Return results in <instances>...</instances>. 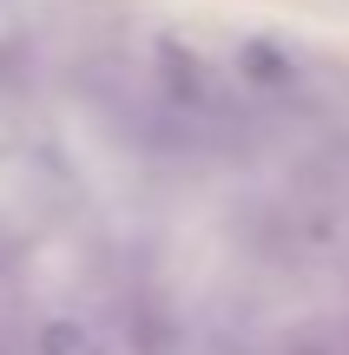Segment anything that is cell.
Segmentation results:
<instances>
[{
	"mask_svg": "<svg viewBox=\"0 0 349 355\" xmlns=\"http://www.w3.org/2000/svg\"><path fill=\"white\" fill-rule=\"evenodd\" d=\"M40 355H105V349L92 343L86 322H46L40 329Z\"/></svg>",
	"mask_w": 349,
	"mask_h": 355,
	"instance_id": "1",
	"label": "cell"
}]
</instances>
